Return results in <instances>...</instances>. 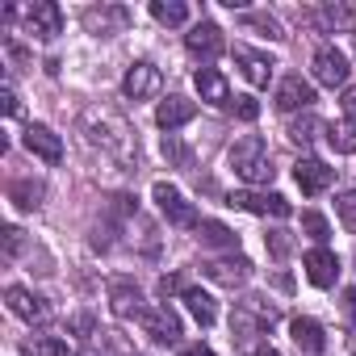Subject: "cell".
<instances>
[{"label":"cell","instance_id":"21","mask_svg":"<svg viewBox=\"0 0 356 356\" xmlns=\"http://www.w3.org/2000/svg\"><path fill=\"white\" fill-rule=\"evenodd\" d=\"M193 113H197V105L193 101H185V97H168V101H159V109H155V122L172 134L176 126H185V122H193Z\"/></svg>","mask_w":356,"mask_h":356},{"label":"cell","instance_id":"2","mask_svg":"<svg viewBox=\"0 0 356 356\" xmlns=\"http://www.w3.org/2000/svg\"><path fill=\"white\" fill-rule=\"evenodd\" d=\"M231 168H235L239 181H248V185H268L273 172H277L273 168V155H268V143L260 134H243L231 147Z\"/></svg>","mask_w":356,"mask_h":356},{"label":"cell","instance_id":"14","mask_svg":"<svg viewBox=\"0 0 356 356\" xmlns=\"http://www.w3.org/2000/svg\"><path fill=\"white\" fill-rule=\"evenodd\" d=\"M281 113H298V109H306L310 113V105H314V88L302 80V76H285L281 84H277V101H273Z\"/></svg>","mask_w":356,"mask_h":356},{"label":"cell","instance_id":"10","mask_svg":"<svg viewBox=\"0 0 356 356\" xmlns=\"http://www.w3.org/2000/svg\"><path fill=\"white\" fill-rule=\"evenodd\" d=\"M5 302H9V310H13L17 318H26V323H47V318H51L47 298H38V293L26 289V285H9V289H5Z\"/></svg>","mask_w":356,"mask_h":356},{"label":"cell","instance_id":"31","mask_svg":"<svg viewBox=\"0 0 356 356\" xmlns=\"http://www.w3.org/2000/svg\"><path fill=\"white\" fill-rule=\"evenodd\" d=\"M22 356H67V343L55 339V335H38L22 348Z\"/></svg>","mask_w":356,"mask_h":356},{"label":"cell","instance_id":"12","mask_svg":"<svg viewBox=\"0 0 356 356\" xmlns=\"http://www.w3.org/2000/svg\"><path fill=\"white\" fill-rule=\"evenodd\" d=\"M293 181H298V189L306 193V197H314V193H323V189H331V181H335V168H327L323 159H298L293 163Z\"/></svg>","mask_w":356,"mask_h":356},{"label":"cell","instance_id":"16","mask_svg":"<svg viewBox=\"0 0 356 356\" xmlns=\"http://www.w3.org/2000/svg\"><path fill=\"white\" fill-rule=\"evenodd\" d=\"M206 277H210L214 285L235 289V285H243V281L252 277V260H248V256H222V260H210V264H206Z\"/></svg>","mask_w":356,"mask_h":356},{"label":"cell","instance_id":"5","mask_svg":"<svg viewBox=\"0 0 356 356\" xmlns=\"http://www.w3.org/2000/svg\"><path fill=\"white\" fill-rule=\"evenodd\" d=\"M22 17H26V34L38 42H51L55 34H63V9L55 0H34L30 9H22Z\"/></svg>","mask_w":356,"mask_h":356},{"label":"cell","instance_id":"8","mask_svg":"<svg viewBox=\"0 0 356 356\" xmlns=\"http://www.w3.org/2000/svg\"><path fill=\"white\" fill-rule=\"evenodd\" d=\"M159 88H163V76H159V67L155 63H134L126 76H122V92H126V101H151V97H159Z\"/></svg>","mask_w":356,"mask_h":356},{"label":"cell","instance_id":"36","mask_svg":"<svg viewBox=\"0 0 356 356\" xmlns=\"http://www.w3.org/2000/svg\"><path fill=\"white\" fill-rule=\"evenodd\" d=\"M235 113H239L243 122H256V113H260V105H256V97H235Z\"/></svg>","mask_w":356,"mask_h":356},{"label":"cell","instance_id":"43","mask_svg":"<svg viewBox=\"0 0 356 356\" xmlns=\"http://www.w3.org/2000/svg\"><path fill=\"white\" fill-rule=\"evenodd\" d=\"M181 356H214V352H210V348H206V343H193V348H185V352H181Z\"/></svg>","mask_w":356,"mask_h":356},{"label":"cell","instance_id":"29","mask_svg":"<svg viewBox=\"0 0 356 356\" xmlns=\"http://www.w3.org/2000/svg\"><path fill=\"white\" fill-rule=\"evenodd\" d=\"M314 130H327V126H323L314 113H302V118L289 126V143H298V147H310V143H314Z\"/></svg>","mask_w":356,"mask_h":356},{"label":"cell","instance_id":"4","mask_svg":"<svg viewBox=\"0 0 356 356\" xmlns=\"http://www.w3.org/2000/svg\"><path fill=\"white\" fill-rule=\"evenodd\" d=\"M151 197H155V206H159V214L172 222V227H202L197 222V210L185 202V193L176 189V185H168V181H155V189H151Z\"/></svg>","mask_w":356,"mask_h":356},{"label":"cell","instance_id":"40","mask_svg":"<svg viewBox=\"0 0 356 356\" xmlns=\"http://www.w3.org/2000/svg\"><path fill=\"white\" fill-rule=\"evenodd\" d=\"M343 113L356 122V84H348V88H343Z\"/></svg>","mask_w":356,"mask_h":356},{"label":"cell","instance_id":"13","mask_svg":"<svg viewBox=\"0 0 356 356\" xmlns=\"http://www.w3.org/2000/svg\"><path fill=\"white\" fill-rule=\"evenodd\" d=\"M109 310L118 318H143V293L130 277H113L109 281Z\"/></svg>","mask_w":356,"mask_h":356},{"label":"cell","instance_id":"33","mask_svg":"<svg viewBox=\"0 0 356 356\" xmlns=\"http://www.w3.org/2000/svg\"><path fill=\"white\" fill-rule=\"evenodd\" d=\"M335 214H339V222L356 235V189H348V193L335 197Z\"/></svg>","mask_w":356,"mask_h":356},{"label":"cell","instance_id":"25","mask_svg":"<svg viewBox=\"0 0 356 356\" xmlns=\"http://www.w3.org/2000/svg\"><path fill=\"white\" fill-rule=\"evenodd\" d=\"M327 143H331L335 155H352V151H356V122H352V118L327 122Z\"/></svg>","mask_w":356,"mask_h":356},{"label":"cell","instance_id":"1","mask_svg":"<svg viewBox=\"0 0 356 356\" xmlns=\"http://www.w3.org/2000/svg\"><path fill=\"white\" fill-rule=\"evenodd\" d=\"M80 134L88 138V147H97L101 155L118 159L122 168H130V163L138 159L134 126H130L118 109H109V105H88V109L80 113Z\"/></svg>","mask_w":356,"mask_h":356},{"label":"cell","instance_id":"44","mask_svg":"<svg viewBox=\"0 0 356 356\" xmlns=\"http://www.w3.org/2000/svg\"><path fill=\"white\" fill-rule=\"evenodd\" d=\"M252 356H281V352H277V348H268V343H264V348H256V352H252Z\"/></svg>","mask_w":356,"mask_h":356},{"label":"cell","instance_id":"35","mask_svg":"<svg viewBox=\"0 0 356 356\" xmlns=\"http://www.w3.org/2000/svg\"><path fill=\"white\" fill-rule=\"evenodd\" d=\"M268 248H273V256H277V260H285V256H289V248H293L289 231H273V235H268Z\"/></svg>","mask_w":356,"mask_h":356},{"label":"cell","instance_id":"17","mask_svg":"<svg viewBox=\"0 0 356 356\" xmlns=\"http://www.w3.org/2000/svg\"><path fill=\"white\" fill-rule=\"evenodd\" d=\"M185 47H189V55H197V59H218V55H222V30H218L214 22H197V26L185 34Z\"/></svg>","mask_w":356,"mask_h":356},{"label":"cell","instance_id":"26","mask_svg":"<svg viewBox=\"0 0 356 356\" xmlns=\"http://www.w3.org/2000/svg\"><path fill=\"white\" fill-rule=\"evenodd\" d=\"M151 17L159 26H185L189 22V5L185 0H151Z\"/></svg>","mask_w":356,"mask_h":356},{"label":"cell","instance_id":"37","mask_svg":"<svg viewBox=\"0 0 356 356\" xmlns=\"http://www.w3.org/2000/svg\"><path fill=\"white\" fill-rule=\"evenodd\" d=\"M0 101H5V113H9V118H17V113H22V101H17V92H13V88H0Z\"/></svg>","mask_w":356,"mask_h":356},{"label":"cell","instance_id":"34","mask_svg":"<svg viewBox=\"0 0 356 356\" xmlns=\"http://www.w3.org/2000/svg\"><path fill=\"white\" fill-rule=\"evenodd\" d=\"M163 155H168L176 168H189V163H193V151H189L181 138H176V134H168V138H163Z\"/></svg>","mask_w":356,"mask_h":356},{"label":"cell","instance_id":"3","mask_svg":"<svg viewBox=\"0 0 356 356\" xmlns=\"http://www.w3.org/2000/svg\"><path fill=\"white\" fill-rule=\"evenodd\" d=\"M273 323H277V310L264 298H243L235 306V314H231V335L235 339H252V335L273 331Z\"/></svg>","mask_w":356,"mask_h":356},{"label":"cell","instance_id":"7","mask_svg":"<svg viewBox=\"0 0 356 356\" xmlns=\"http://www.w3.org/2000/svg\"><path fill=\"white\" fill-rule=\"evenodd\" d=\"M227 206L248 210V214H268V218H289V214H293V206H289L281 193H256V189H239V193H231Z\"/></svg>","mask_w":356,"mask_h":356},{"label":"cell","instance_id":"24","mask_svg":"<svg viewBox=\"0 0 356 356\" xmlns=\"http://www.w3.org/2000/svg\"><path fill=\"white\" fill-rule=\"evenodd\" d=\"M197 239H202L206 248H227V252H235V243H239V235H235L227 222H214V218H202Z\"/></svg>","mask_w":356,"mask_h":356},{"label":"cell","instance_id":"9","mask_svg":"<svg viewBox=\"0 0 356 356\" xmlns=\"http://www.w3.org/2000/svg\"><path fill=\"white\" fill-rule=\"evenodd\" d=\"M130 26V9L122 5H101V9H84V30L97 34V38H109V34H122Z\"/></svg>","mask_w":356,"mask_h":356},{"label":"cell","instance_id":"28","mask_svg":"<svg viewBox=\"0 0 356 356\" xmlns=\"http://www.w3.org/2000/svg\"><path fill=\"white\" fill-rule=\"evenodd\" d=\"M9 197H13L22 210H38L42 197H47V185H42V181H17V185L9 189Z\"/></svg>","mask_w":356,"mask_h":356},{"label":"cell","instance_id":"19","mask_svg":"<svg viewBox=\"0 0 356 356\" xmlns=\"http://www.w3.org/2000/svg\"><path fill=\"white\" fill-rule=\"evenodd\" d=\"M26 147H30L42 163H59V159H63V138H59L51 126H38V122H34V126L26 130Z\"/></svg>","mask_w":356,"mask_h":356},{"label":"cell","instance_id":"42","mask_svg":"<svg viewBox=\"0 0 356 356\" xmlns=\"http://www.w3.org/2000/svg\"><path fill=\"white\" fill-rule=\"evenodd\" d=\"M176 289H181V281H176V277H163V281H159V293H163V298L176 293Z\"/></svg>","mask_w":356,"mask_h":356},{"label":"cell","instance_id":"11","mask_svg":"<svg viewBox=\"0 0 356 356\" xmlns=\"http://www.w3.org/2000/svg\"><path fill=\"white\" fill-rule=\"evenodd\" d=\"M143 331L155 339V343H176L181 339V318H176V310L172 306H151V310H143Z\"/></svg>","mask_w":356,"mask_h":356},{"label":"cell","instance_id":"18","mask_svg":"<svg viewBox=\"0 0 356 356\" xmlns=\"http://www.w3.org/2000/svg\"><path fill=\"white\" fill-rule=\"evenodd\" d=\"M235 63H239V72L248 76V84H256V88H264L268 80H273V59L268 55H260V51H252V47H235Z\"/></svg>","mask_w":356,"mask_h":356},{"label":"cell","instance_id":"39","mask_svg":"<svg viewBox=\"0 0 356 356\" xmlns=\"http://www.w3.org/2000/svg\"><path fill=\"white\" fill-rule=\"evenodd\" d=\"M5 248H9V256H17V252H22V231H17V227H9V231H5Z\"/></svg>","mask_w":356,"mask_h":356},{"label":"cell","instance_id":"23","mask_svg":"<svg viewBox=\"0 0 356 356\" xmlns=\"http://www.w3.org/2000/svg\"><path fill=\"white\" fill-rule=\"evenodd\" d=\"M197 92L206 105H231V84L218 67H202L197 72Z\"/></svg>","mask_w":356,"mask_h":356},{"label":"cell","instance_id":"41","mask_svg":"<svg viewBox=\"0 0 356 356\" xmlns=\"http://www.w3.org/2000/svg\"><path fill=\"white\" fill-rule=\"evenodd\" d=\"M72 331L88 335V331H92V318H88V314H76V318H72Z\"/></svg>","mask_w":356,"mask_h":356},{"label":"cell","instance_id":"15","mask_svg":"<svg viewBox=\"0 0 356 356\" xmlns=\"http://www.w3.org/2000/svg\"><path fill=\"white\" fill-rule=\"evenodd\" d=\"M302 268H306L310 285H318V289H331L335 277H339V260H335V252H327V248H310V252L302 256Z\"/></svg>","mask_w":356,"mask_h":356},{"label":"cell","instance_id":"27","mask_svg":"<svg viewBox=\"0 0 356 356\" xmlns=\"http://www.w3.org/2000/svg\"><path fill=\"white\" fill-rule=\"evenodd\" d=\"M185 306H189V314H193L202 327H210V323L218 318V306H214V298H210L206 289H185Z\"/></svg>","mask_w":356,"mask_h":356},{"label":"cell","instance_id":"32","mask_svg":"<svg viewBox=\"0 0 356 356\" xmlns=\"http://www.w3.org/2000/svg\"><path fill=\"white\" fill-rule=\"evenodd\" d=\"M302 231H306V235H310L318 248H323V243H327V235H331L327 218H323V214H314V210H306V214H302Z\"/></svg>","mask_w":356,"mask_h":356},{"label":"cell","instance_id":"38","mask_svg":"<svg viewBox=\"0 0 356 356\" xmlns=\"http://www.w3.org/2000/svg\"><path fill=\"white\" fill-rule=\"evenodd\" d=\"M343 314H348V323L356 331V289H343Z\"/></svg>","mask_w":356,"mask_h":356},{"label":"cell","instance_id":"20","mask_svg":"<svg viewBox=\"0 0 356 356\" xmlns=\"http://www.w3.org/2000/svg\"><path fill=\"white\" fill-rule=\"evenodd\" d=\"M289 335H293V343H298L306 356H318V352L327 348V335H323V327H318L314 318H306V314H298V318L289 323Z\"/></svg>","mask_w":356,"mask_h":356},{"label":"cell","instance_id":"30","mask_svg":"<svg viewBox=\"0 0 356 356\" xmlns=\"http://www.w3.org/2000/svg\"><path fill=\"white\" fill-rule=\"evenodd\" d=\"M243 26H252V30H260L264 38H273V42H281L285 38V30H281V22L273 17V13H243Z\"/></svg>","mask_w":356,"mask_h":356},{"label":"cell","instance_id":"22","mask_svg":"<svg viewBox=\"0 0 356 356\" xmlns=\"http://www.w3.org/2000/svg\"><path fill=\"white\" fill-rule=\"evenodd\" d=\"M352 22H356V13H352V5H318L314 9V26L323 30V34H343V30H352Z\"/></svg>","mask_w":356,"mask_h":356},{"label":"cell","instance_id":"6","mask_svg":"<svg viewBox=\"0 0 356 356\" xmlns=\"http://www.w3.org/2000/svg\"><path fill=\"white\" fill-rule=\"evenodd\" d=\"M310 72L323 88H348V55L339 47H318L310 59Z\"/></svg>","mask_w":356,"mask_h":356},{"label":"cell","instance_id":"45","mask_svg":"<svg viewBox=\"0 0 356 356\" xmlns=\"http://www.w3.org/2000/svg\"><path fill=\"white\" fill-rule=\"evenodd\" d=\"M80 356H88V352H80Z\"/></svg>","mask_w":356,"mask_h":356}]
</instances>
